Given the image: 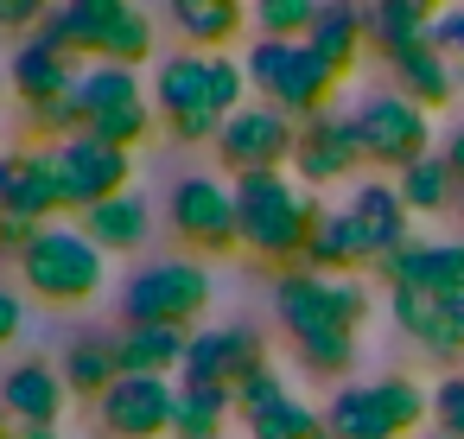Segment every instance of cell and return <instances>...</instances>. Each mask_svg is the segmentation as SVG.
<instances>
[{"label": "cell", "mask_w": 464, "mask_h": 439, "mask_svg": "<svg viewBox=\"0 0 464 439\" xmlns=\"http://www.w3.org/2000/svg\"><path fill=\"white\" fill-rule=\"evenodd\" d=\"M451 210H458V217H464V185H458V204H451Z\"/></svg>", "instance_id": "c3c4849f"}, {"label": "cell", "mask_w": 464, "mask_h": 439, "mask_svg": "<svg viewBox=\"0 0 464 439\" xmlns=\"http://www.w3.org/2000/svg\"><path fill=\"white\" fill-rule=\"evenodd\" d=\"M458 83H464V64H458Z\"/></svg>", "instance_id": "f907efd6"}, {"label": "cell", "mask_w": 464, "mask_h": 439, "mask_svg": "<svg viewBox=\"0 0 464 439\" xmlns=\"http://www.w3.org/2000/svg\"><path fill=\"white\" fill-rule=\"evenodd\" d=\"M413 287H426V293H439L445 306L464 312V242H426V249H420V280H413Z\"/></svg>", "instance_id": "d6a6232c"}, {"label": "cell", "mask_w": 464, "mask_h": 439, "mask_svg": "<svg viewBox=\"0 0 464 439\" xmlns=\"http://www.w3.org/2000/svg\"><path fill=\"white\" fill-rule=\"evenodd\" d=\"M223 172L229 179H248V172H286L293 166V147H299V122L274 102H248L223 122V134L210 141Z\"/></svg>", "instance_id": "9c48e42d"}, {"label": "cell", "mask_w": 464, "mask_h": 439, "mask_svg": "<svg viewBox=\"0 0 464 439\" xmlns=\"http://www.w3.org/2000/svg\"><path fill=\"white\" fill-rule=\"evenodd\" d=\"M432 420H439V433H458L464 439V369H451L432 388Z\"/></svg>", "instance_id": "f35d334b"}, {"label": "cell", "mask_w": 464, "mask_h": 439, "mask_svg": "<svg viewBox=\"0 0 464 439\" xmlns=\"http://www.w3.org/2000/svg\"><path fill=\"white\" fill-rule=\"evenodd\" d=\"M318 20V0H248V26L261 39H305Z\"/></svg>", "instance_id": "e575fe53"}, {"label": "cell", "mask_w": 464, "mask_h": 439, "mask_svg": "<svg viewBox=\"0 0 464 439\" xmlns=\"http://www.w3.org/2000/svg\"><path fill=\"white\" fill-rule=\"evenodd\" d=\"M356 166H369L362 160V141H356V122L350 115H312V122H299V147H293V172H299V185L312 191V185H337V179H350Z\"/></svg>", "instance_id": "5bb4252c"}, {"label": "cell", "mask_w": 464, "mask_h": 439, "mask_svg": "<svg viewBox=\"0 0 464 439\" xmlns=\"http://www.w3.org/2000/svg\"><path fill=\"white\" fill-rule=\"evenodd\" d=\"M0 83H7V77H0Z\"/></svg>", "instance_id": "816d5d0a"}, {"label": "cell", "mask_w": 464, "mask_h": 439, "mask_svg": "<svg viewBox=\"0 0 464 439\" xmlns=\"http://www.w3.org/2000/svg\"><path fill=\"white\" fill-rule=\"evenodd\" d=\"M128 14H140L134 7V0H58V7H52V20L39 26L52 45H71L77 58H102L109 52V39L121 33V20Z\"/></svg>", "instance_id": "2e32d148"}, {"label": "cell", "mask_w": 464, "mask_h": 439, "mask_svg": "<svg viewBox=\"0 0 464 439\" xmlns=\"http://www.w3.org/2000/svg\"><path fill=\"white\" fill-rule=\"evenodd\" d=\"M20 331H26V306H20V293H7V287H0V350H7Z\"/></svg>", "instance_id": "7bdbcfd3"}, {"label": "cell", "mask_w": 464, "mask_h": 439, "mask_svg": "<svg viewBox=\"0 0 464 439\" xmlns=\"http://www.w3.org/2000/svg\"><path fill=\"white\" fill-rule=\"evenodd\" d=\"M58 172H64V204L83 217V210H96V204H109V198H121V191H134L128 179H134V153H121V147H109V141H96V134H77V141H64L58 147Z\"/></svg>", "instance_id": "7c38bea8"}, {"label": "cell", "mask_w": 464, "mask_h": 439, "mask_svg": "<svg viewBox=\"0 0 464 439\" xmlns=\"http://www.w3.org/2000/svg\"><path fill=\"white\" fill-rule=\"evenodd\" d=\"M153 128H160V109H153V96H140V102H121V109L96 115L83 134H96V141L121 147V153H140V147L153 141Z\"/></svg>", "instance_id": "1f68e13d"}, {"label": "cell", "mask_w": 464, "mask_h": 439, "mask_svg": "<svg viewBox=\"0 0 464 439\" xmlns=\"http://www.w3.org/2000/svg\"><path fill=\"white\" fill-rule=\"evenodd\" d=\"M305 45H312L337 77H350L356 58H362V45H369V7H362V0H318V20H312Z\"/></svg>", "instance_id": "7402d4cb"}, {"label": "cell", "mask_w": 464, "mask_h": 439, "mask_svg": "<svg viewBox=\"0 0 464 439\" xmlns=\"http://www.w3.org/2000/svg\"><path fill=\"white\" fill-rule=\"evenodd\" d=\"M0 204H7V160H0Z\"/></svg>", "instance_id": "bcb514c9"}, {"label": "cell", "mask_w": 464, "mask_h": 439, "mask_svg": "<svg viewBox=\"0 0 464 439\" xmlns=\"http://www.w3.org/2000/svg\"><path fill=\"white\" fill-rule=\"evenodd\" d=\"M286 395H293V388L280 382V369H274V363H261V369L236 388V414H242V426H248V420H261V414H267L274 401H286Z\"/></svg>", "instance_id": "74e56055"}, {"label": "cell", "mask_w": 464, "mask_h": 439, "mask_svg": "<svg viewBox=\"0 0 464 439\" xmlns=\"http://www.w3.org/2000/svg\"><path fill=\"white\" fill-rule=\"evenodd\" d=\"M166 14H172V26L185 33L191 52H223L248 26L242 0H166Z\"/></svg>", "instance_id": "d4e9b609"}, {"label": "cell", "mask_w": 464, "mask_h": 439, "mask_svg": "<svg viewBox=\"0 0 464 439\" xmlns=\"http://www.w3.org/2000/svg\"><path fill=\"white\" fill-rule=\"evenodd\" d=\"M293 350L312 376H350V363H356V337H337V331L331 337H299Z\"/></svg>", "instance_id": "8d00e7d4"}, {"label": "cell", "mask_w": 464, "mask_h": 439, "mask_svg": "<svg viewBox=\"0 0 464 439\" xmlns=\"http://www.w3.org/2000/svg\"><path fill=\"white\" fill-rule=\"evenodd\" d=\"M299 268H312V274H356V268H369V242H362L350 204L324 210V223H318V236H312V249H305Z\"/></svg>", "instance_id": "484cf974"}, {"label": "cell", "mask_w": 464, "mask_h": 439, "mask_svg": "<svg viewBox=\"0 0 464 439\" xmlns=\"http://www.w3.org/2000/svg\"><path fill=\"white\" fill-rule=\"evenodd\" d=\"M432 414V395L413 376H382V382H343L324 407L331 439H401Z\"/></svg>", "instance_id": "5b68a950"}, {"label": "cell", "mask_w": 464, "mask_h": 439, "mask_svg": "<svg viewBox=\"0 0 464 439\" xmlns=\"http://www.w3.org/2000/svg\"><path fill=\"white\" fill-rule=\"evenodd\" d=\"M350 217H356V229L369 242V261H382V255H394V249L413 242V210L401 204V191L388 179H362L356 198H350Z\"/></svg>", "instance_id": "44dd1931"}, {"label": "cell", "mask_w": 464, "mask_h": 439, "mask_svg": "<svg viewBox=\"0 0 464 439\" xmlns=\"http://www.w3.org/2000/svg\"><path fill=\"white\" fill-rule=\"evenodd\" d=\"M7 433H14V420H7V407H0V439H7Z\"/></svg>", "instance_id": "7dc6e473"}, {"label": "cell", "mask_w": 464, "mask_h": 439, "mask_svg": "<svg viewBox=\"0 0 464 439\" xmlns=\"http://www.w3.org/2000/svg\"><path fill=\"white\" fill-rule=\"evenodd\" d=\"M242 71H248V90H261V102L286 109L293 122L324 115L331 96H337V83H343L305 39H255L248 58H242Z\"/></svg>", "instance_id": "7a4b0ae2"}, {"label": "cell", "mask_w": 464, "mask_h": 439, "mask_svg": "<svg viewBox=\"0 0 464 439\" xmlns=\"http://www.w3.org/2000/svg\"><path fill=\"white\" fill-rule=\"evenodd\" d=\"M217 299V280L204 261L179 255V261H153L121 287V312L128 325H166V331H191Z\"/></svg>", "instance_id": "8992f818"}, {"label": "cell", "mask_w": 464, "mask_h": 439, "mask_svg": "<svg viewBox=\"0 0 464 439\" xmlns=\"http://www.w3.org/2000/svg\"><path fill=\"white\" fill-rule=\"evenodd\" d=\"M426 39H432V45H439L451 64H464V7H445V14L426 26Z\"/></svg>", "instance_id": "ab89813d"}, {"label": "cell", "mask_w": 464, "mask_h": 439, "mask_svg": "<svg viewBox=\"0 0 464 439\" xmlns=\"http://www.w3.org/2000/svg\"><path fill=\"white\" fill-rule=\"evenodd\" d=\"M115 350H121V376H179L185 369V350H191V331L121 325L115 331Z\"/></svg>", "instance_id": "cb8c5ba5"}, {"label": "cell", "mask_w": 464, "mask_h": 439, "mask_svg": "<svg viewBox=\"0 0 464 439\" xmlns=\"http://www.w3.org/2000/svg\"><path fill=\"white\" fill-rule=\"evenodd\" d=\"M274 312L280 325L299 337H356L362 318H369V293L350 280V274H312V268H286L274 280Z\"/></svg>", "instance_id": "277c9868"}, {"label": "cell", "mask_w": 464, "mask_h": 439, "mask_svg": "<svg viewBox=\"0 0 464 439\" xmlns=\"http://www.w3.org/2000/svg\"><path fill=\"white\" fill-rule=\"evenodd\" d=\"M83 64H90V58H77L71 45H52L45 33H33V39L14 52V64H7V90H14V96L26 102V115H33L39 102L71 96L77 77H83Z\"/></svg>", "instance_id": "9a60e30c"}, {"label": "cell", "mask_w": 464, "mask_h": 439, "mask_svg": "<svg viewBox=\"0 0 464 439\" xmlns=\"http://www.w3.org/2000/svg\"><path fill=\"white\" fill-rule=\"evenodd\" d=\"M261 363H267V337H261L255 325H217V331H191V350H185L179 382L229 388V395H236Z\"/></svg>", "instance_id": "8fae6325"}, {"label": "cell", "mask_w": 464, "mask_h": 439, "mask_svg": "<svg viewBox=\"0 0 464 439\" xmlns=\"http://www.w3.org/2000/svg\"><path fill=\"white\" fill-rule=\"evenodd\" d=\"M77 229H83L102 255H134V249L153 236V210H147V198H140V191H121V198H109V204L83 210V217H77Z\"/></svg>", "instance_id": "603a6c76"}, {"label": "cell", "mask_w": 464, "mask_h": 439, "mask_svg": "<svg viewBox=\"0 0 464 439\" xmlns=\"http://www.w3.org/2000/svg\"><path fill=\"white\" fill-rule=\"evenodd\" d=\"M445 166H451V172H458V185H464V122L445 134Z\"/></svg>", "instance_id": "ee69618b"}, {"label": "cell", "mask_w": 464, "mask_h": 439, "mask_svg": "<svg viewBox=\"0 0 464 439\" xmlns=\"http://www.w3.org/2000/svg\"><path fill=\"white\" fill-rule=\"evenodd\" d=\"M7 204L26 210L33 223H58L64 204V172H58V147H26L7 160Z\"/></svg>", "instance_id": "d6986e66"}, {"label": "cell", "mask_w": 464, "mask_h": 439, "mask_svg": "<svg viewBox=\"0 0 464 439\" xmlns=\"http://www.w3.org/2000/svg\"><path fill=\"white\" fill-rule=\"evenodd\" d=\"M7 439H64V433H58V426H14Z\"/></svg>", "instance_id": "f6af8a7d"}, {"label": "cell", "mask_w": 464, "mask_h": 439, "mask_svg": "<svg viewBox=\"0 0 464 439\" xmlns=\"http://www.w3.org/2000/svg\"><path fill=\"white\" fill-rule=\"evenodd\" d=\"M64 388L71 395H83V401H102L115 382H121V350H115V337H102V331H90V337H77L71 350H64Z\"/></svg>", "instance_id": "4316f807"}, {"label": "cell", "mask_w": 464, "mask_h": 439, "mask_svg": "<svg viewBox=\"0 0 464 439\" xmlns=\"http://www.w3.org/2000/svg\"><path fill=\"white\" fill-rule=\"evenodd\" d=\"M58 0H0V26L7 33H26V26H45Z\"/></svg>", "instance_id": "60d3db41"}, {"label": "cell", "mask_w": 464, "mask_h": 439, "mask_svg": "<svg viewBox=\"0 0 464 439\" xmlns=\"http://www.w3.org/2000/svg\"><path fill=\"white\" fill-rule=\"evenodd\" d=\"M172 407H179V382L172 376H121L96 401V420L115 439H166L172 433Z\"/></svg>", "instance_id": "4fadbf2b"}, {"label": "cell", "mask_w": 464, "mask_h": 439, "mask_svg": "<svg viewBox=\"0 0 464 439\" xmlns=\"http://www.w3.org/2000/svg\"><path fill=\"white\" fill-rule=\"evenodd\" d=\"M318 223H324V204L305 185H293L286 172H248V179H236V229H242V249L261 255V261H274L280 274L305 261Z\"/></svg>", "instance_id": "6da1fadb"}, {"label": "cell", "mask_w": 464, "mask_h": 439, "mask_svg": "<svg viewBox=\"0 0 464 439\" xmlns=\"http://www.w3.org/2000/svg\"><path fill=\"white\" fill-rule=\"evenodd\" d=\"M394 191H401V204H407L413 217H439V210L458 204V172L445 166V153H426V160H413L407 172H394Z\"/></svg>", "instance_id": "f1b7e54d"}, {"label": "cell", "mask_w": 464, "mask_h": 439, "mask_svg": "<svg viewBox=\"0 0 464 439\" xmlns=\"http://www.w3.org/2000/svg\"><path fill=\"white\" fill-rule=\"evenodd\" d=\"M153 109L160 122L179 134V141H217L229 109L217 96V77H210V52H172L160 71H153Z\"/></svg>", "instance_id": "52a82bcc"}, {"label": "cell", "mask_w": 464, "mask_h": 439, "mask_svg": "<svg viewBox=\"0 0 464 439\" xmlns=\"http://www.w3.org/2000/svg\"><path fill=\"white\" fill-rule=\"evenodd\" d=\"M229 414H236V395H229V388H198V382H179L172 439H223V433H229Z\"/></svg>", "instance_id": "f546056e"}, {"label": "cell", "mask_w": 464, "mask_h": 439, "mask_svg": "<svg viewBox=\"0 0 464 439\" xmlns=\"http://www.w3.org/2000/svg\"><path fill=\"white\" fill-rule=\"evenodd\" d=\"M356 141H362V160L369 166H388V172H407L413 160L432 153V115L420 102H407L401 90H375L356 102Z\"/></svg>", "instance_id": "ba28073f"}, {"label": "cell", "mask_w": 464, "mask_h": 439, "mask_svg": "<svg viewBox=\"0 0 464 439\" xmlns=\"http://www.w3.org/2000/svg\"><path fill=\"white\" fill-rule=\"evenodd\" d=\"M20 280L45 299V306H90L109 280V255L64 223H45L26 249H20Z\"/></svg>", "instance_id": "3957f363"}, {"label": "cell", "mask_w": 464, "mask_h": 439, "mask_svg": "<svg viewBox=\"0 0 464 439\" xmlns=\"http://www.w3.org/2000/svg\"><path fill=\"white\" fill-rule=\"evenodd\" d=\"M147 58H153V20H147V14H128L121 33L109 39V52H102L96 64H128V71H140Z\"/></svg>", "instance_id": "d590c367"}, {"label": "cell", "mask_w": 464, "mask_h": 439, "mask_svg": "<svg viewBox=\"0 0 464 439\" xmlns=\"http://www.w3.org/2000/svg\"><path fill=\"white\" fill-rule=\"evenodd\" d=\"M223 439H229V433H223Z\"/></svg>", "instance_id": "f5cc1de1"}, {"label": "cell", "mask_w": 464, "mask_h": 439, "mask_svg": "<svg viewBox=\"0 0 464 439\" xmlns=\"http://www.w3.org/2000/svg\"><path fill=\"white\" fill-rule=\"evenodd\" d=\"M394 299V325L426 350V356H439V363H458L464 356V312L458 306H445L439 293H426V287H401V293H388Z\"/></svg>", "instance_id": "e0dca14e"}, {"label": "cell", "mask_w": 464, "mask_h": 439, "mask_svg": "<svg viewBox=\"0 0 464 439\" xmlns=\"http://www.w3.org/2000/svg\"><path fill=\"white\" fill-rule=\"evenodd\" d=\"M39 229H45V223H33L26 210H14V204H0V249H14V255H20V249H26V242H33Z\"/></svg>", "instance_id": "b9f144b4"}, {"label": "cell", "mask_w": 464, "mask_h": 439, "mask_svg": "<svg viewBox=\"0 0 464 439\" xmlns=\"http://www.w3.org/2000/svg\"><path fill=\"white\" fill-rule=\"evenodd\" d=\"M439 14H445V0H375L369 7V45H382V58L401 52V45H420Z\"/></svg>", "instance_id": "83f0119b"}, {"label": "cell", "mask_w": 464, "mask_h": 439, "mask_svg": "<svg viewBox=\"0 0 464 439\" xmlns=\"http://www.w3.org/2000/svg\"><path fill=\"white\" fill-rule=\"evenodd\" d=\"M388 71H394V90L407 96V102H420L426 115L432 109H445L464 83H458V64L432 45V39H420V45H401V52H388Z\"/></svg>", "instance_id": "ffe728a7"}, {"label": "cell", "mask_w": 464, "mask_h": 439, "mask_svg": "<svg viewBox=\"0 0 464 439\" xmlns=\"http://www.w3.org/2000/svg\"><path fill=\"white\" fill-rule=\"evenodd\" d=\"M77 102H83V128H90L96 115L121 109V102H140V77H134L128 64H83V77H77Z\"/></svg>", "instance_id": "4dcf8cb0"}, {"label": "cell", "mask_w": 464, "mask_h": 439, "mask_svg": "<svg viewBox=\"0 0 464 439\" xmlns=\"http://www.w3.org/2000/svg\"><path fill=\"white\" fill-rule=\"evenodd\" d=\"M64 401H71L64 369H52L45 356L14 363L7 382H0V407H7L14 426H58V420H64Z\"/></svg>", "instance_id": "ac0fdd59"}, {"label": "cell", "mask_w": 464, "mask_h": 439, "mask_svg": "<svg viewBox=\"0 0 464 439\" xmlns=\"http://www.w3.org/2000/svg\"><path fill=\"white\" fill-rule=\"evenodd\" d=\"M166 217H172V236L191 249V255H229L242 249V229H236V185L210 179V172H185L166 198Z\"/></svg>", "instance_id": "30bf717a"}, {"label": "cell", "mask_w": 464, "mask_h": 439, "mask_svg": "<svg viewBox=\"0 0 464 439\" xmlns=\"http://www.w3.org/2000/svg\"><path fill=\"white\" fill-rule=\"evenodd\" d=\"M426 439H458V433H426Z\"/></svg>", "instance_id": "681fc988"}, {"label": "cell", "mask_w": 464, "mask_h": 439, "mask_svg": "<svg viewBox=\"0 0 464 439\" xmlns=\"http://www.w3.org/2000/svg\"><path fill=\"white\" fill-rule=\"evenodd\" d=\"M248 439H331V426H324V414L318 407H305V401H274L261 420H248Z\"/></svg>", "instance_id": "836d02e7"}]
</instances>
